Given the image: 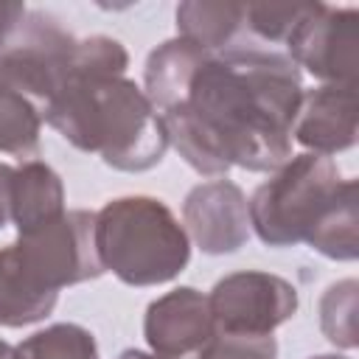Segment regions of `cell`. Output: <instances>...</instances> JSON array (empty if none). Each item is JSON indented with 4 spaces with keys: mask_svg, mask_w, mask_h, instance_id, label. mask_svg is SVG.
Masks as SVG:
<instances>
[{
    "mask_svg": "<svg viewBox=\"0 0 359 359\" xmlns=\"http://www.w3.org/2000/svg\"><path fill=\"white\" fill-rule=\"evenodd\" d=\"M303 95L297 65L275 50L205 53L157 115L168 143L205 177L233 165L278 171L292 157V123Z\"/></svg>",
    "mask_w": 359,
    "mask_h": 359,
    "instance_id": "obj_1",
    "label": "cell"
},
{
    "mask_svg": "<svg viewBox=\"0 0 359 359\" xmlns=\"http://www.w3.org/2000/svg\"><path fill=\"white\" fill-rule=\"evenodd\" d=\"M129 53L112 36L79 39L70 67L42 118L76 149L118 171L154 168L168 137L146 93L126 79Z\"/></svg>",
    "mask_w": 359,
    "mask_h": 359,
    "instance_id": "obj_2",
    "label": "cell"
},
{
    "mask_svg": "<svg viewBox=\"0 0 359 359\" xmlns=\"http://www.w3.org/2000/svg\"><path fill=\"white\" fill-rule=\"evenodd\" d=\"M104 275L95 250V213L65 210L62 216L17 233L0 250V325L20 328L45 320L59 289Z\"/></svg>",
    "mask_w": 359,
    "mask_h": 359,
    "instance_id": "obj_3",
    "label": "cell"
},
{
    "mask_svg": "<svg viewBox=\"0 0 359 359\" xmlns=\"http://www.w3.org/2000/svg\"><path fill=\"white\" fill-rule=\"evenodd\" d=\"M95 250L129 286H157L177 278L191 258V241L177 216L154 196H118L95 213Z\"/></svg>",
    "mask_w": 359,
    "mask_h": 359,
    "instance_id": "obj_4",
    "label": "cell"
},
{
    "mask_svg": "<svg viewBox=\"0 0 359 359\" xmlns=\"http://www.w3.org/2000/svg\"><path fill=\"white\" fill-rule=\"evenodd\" d=\"M342 177L331 157L294 154L264 185L255 188L250 208V227L266 247H292L309 241L320 219L328 213L342 191Z\"/></svg>",
    "mask_w": 359,
    "mask_h": 359,
    "instance_id": "obj_5",
    "label": "cell"
},
{
    "mask_svg": "<svg viewBox=\"0 0 359 359\" xmlns=\"http://www.w3.org/2000/svg\"><path fill=\"white\" fill-rule=\"evenodd\" d=\"M76 42L79 39L67 34L56 17L28 11L0 50V84L22 93L42 112L70 67Z\"/></svg>",
    "mask_w": 359,
    "mask_h": 359,
    "instance_id": "obj_6",
    "label": "cell"
},
{
    "mask_svg": "<svg viewBox=\"0 0 359 359\" xmlns=\"http://www.w3.org/2000/svg\"><path fill=\"white\" fill-rule=\"evenodd\" d=\"M208 303L216 334L272 337L297 311V289L280 275L244 269L222 278Z\"/></svg>",
    "mask_w": 359,
    "mask_h": 359,
    "instance_id": "obj_7",
    "label": "cell"
},
{
    "mask_svg": "<svg viewBox=\"0 0 359 359\" xmlns=\"http://www.w3.org/2000/svg\"><path fill=\"white\" fill-rule=\"evenodd\" d=\"M289 59L325 84L356 87L359 67V14L356 8H334L309 3V11L292 28Z\"/></svg>",
    "mask_w": 359,
    "mask_h": 359,
    "instance_id": "obj_8",
    "label": "cell"
},
{
    "mask_svg": "<svg viewBox=\"0 0 359 359\" xmlns=\"http://www.w3.org/2000/svg\"><path fill=\"white\" fill-rule=\"evenodd\" d=\"M182 222L208 255L236 252L250 238L247 196L230 180H210L191 188L182 202Z\"/></svg>",
    "mask_w": 359,
    "mask_h": 359,
    "instance_id": "obj_9",
    "label": "cell"
},
{
    "mask_svg": "<svg viewBox=\"0 0 359 359\" xmlns=\"http://www.w3.org/2000/svg\"><path fill=\"white\" fill-rule=\"evenodd\" d=\"M143 334L151 353L168 359L199 351L216 334L208 294L194 286H180L151 300L143 317Z\"/></svg>",
    "mask_w": 359,
    "mask_h": 359,
    "instance_id": "obj_10",
    "label": "cell"
},
{
    "mask_svg": "<svg viewBox=\"0 0 359 359\" xmlns=\"http://www.w3.org/2000/svg\"><path fill=\"white\" fill-rule=\"evenodd\" d=\"M292 137L311 154H337L356 143V87L323 84L300 95Z\"/></svg>",
    "mask_w": 359,
    "mask_h": 359,
    "instance_id": "obj_11",
    "label": "cell"
},
{
    "mask_svg": "<svg viewBox=\"0 0 359 359\" xmlns=\"http://www.w3.org/2000/svg\"><path fill=\"white\" fill-rule=\"evenodd\" d=\"M65 213L62 177L42 160H25L11 177V222L17 233H28Z\"/></svg>",
    "mask_w": 359,
    "mask_h": 359,
    "instance_id": "obj_12",
    "label": "cell"
},
{
    "mask_svg": "<svg viewBox=\"0 0 359 359\" xmlns=\"http://www.w3.org/2000/svg\"><path fill=\"white\" fill-rule=\"evenodd\" d=\"M180 39L196 45L199 50H224L238 28L244 25V3H202L185 0L177 6Z\"/></svg>",
    "mask_w": 359,
    "mask_h": 359,
    "instance_id": "obj_13",
    "label": "cell"
},
{
    "mask_svg": "<svg viewBox=\"0 0 359 359\" xmlns=\"http://www.w3.org/2000/svg\"><path fill=\"white\" fill-rule=\"evenodd\" d=\"M359 216H356V180H345L339 196L309 236V247L334 261H353L359 255Z\"/></svg>",
    "mask_w": 359,
    "mask_h": 359,
    "instance_id": "obj_14",
    "label": "cell"
},
{
    "mask_svg": "<svg viewBox=\"0 0 359 359\" xmlns=\"http://www.w3.org/2000/svg\"><path fill=\"white\" fill-rule=\"evenodd\" d=\"M42 112L22 93L0 84V154L34 157L39 149Z\"/></svg>",
    "mask_w": 359,
    "mask_h": 359,
    "instance_id": "obj_15",
    "label": "cell"
},
{
    "mask_svg": "<svg viewBox=\"0 0 359 359\" xmlns=\"http://www.w3.org/2000/svg\"><path fill=\"white\" fill-rule=\"evenodd\" d=\"M20 359H101L95 337L76 323H56L17 345Z\"/></svg>",
    "mask_w": 359,
    "mask_h": 359,
    "instance_id": "obj_16",
    "label": "cell"
},
{
    "mask_svg": "<svg viewBox=\"0 0 359 359\" xmlns=\"http://www.w3.org/2000/svg\"><path fill=\"white\" fill-rule=\"evenodd\" d=\"M356 297L359 283L345 278L320 297V328L337 348H356Z\"/></svg>",
    "mask_w": 359,
    "mask_h": 359,
    "instance_id": "obj_17",
    "label": "cell"
},
{
    "mask_svg": "<svg viewBox=\"0 0 359 359\" xmlns=\"http://www.w3.org/2000/svg\"><path fill=\"white\" fill-rule=\"evenodd\" d=\"M306 11L309 3H247L244 25L266 42H286Z\"/></svg>",
    "mask_w": 359,
    "mask_h": 359,
    "instance_id": "obj_18",
    "label": "cell"
},
{
    "mask_svg": "<svg viewBox=\"0 0 359 359\" xmlns=\"http://www.w3.org/2000/svg\"><path fill=\"white\" fill-rule=\"evenodd\" d=\"M196 353V359H278V345L275 337L213 334Z\"/></svg>",
    "mask_w": 359,
    "mask_h": 359,
    "instance_id": "obj_19",
    "label": "cell"
},
{
    "mask_svg": "<svg viewBox=\"0 0 359 359\" xmlns=\"http://www.w3.org/2000/svg\"><path fill=\"white\" fill-rule=\"evenodd\" d=\"M25 14L28 11H25L22 3H0V50L14 36V31L20 28V22L25 20Z\"/></svg>",
    "mask_w": 359,
    "mask_h": 359,
    "instance_id": "obj_20",
    "label": "cell"
},
{
    "mask_svg": "<svg viewBox=\"0 0 359 359\" xmlns=\"http://www.w3.org/2000/svg\"><path fill=\"white\" fill-rule=\"evenodd\" d=\"M11 177L14 168L0 163V227H6V222L11 219Z\"/></svg>",
    "mask_w": 359,
    "mask_h": 359,
    "instance_id": "obj_21",
    "label": "cell"
},
{
    "mask_svg": "<svg viewBox=\"0 0 359 359\" xmlns=\"http://www.w3.org/2000/svg\"><path fill=\"white\" fill-rule=\"evenodd\" d=\"M118 359H168V356H160V353H146V351H137V348H129L123 351Z\"/></svg>",
    "mask_w": 359,
    "mask_h": 359,
    "instance_id": "obj_22",
    "label": "cell"
},
{
    "mask_svg": "<svg viewBox=\"0 0 359 359\" xmlns=\"http://www.w3.org/2000/svg\"><path fill=\"white\" fill-rule=\"evenodd\" d=\"M0 359H20V353H17L14 345H8L6 339H0Z\"/></svg>",
    "mask_w": 359,
    "mask_h": 359,
    "instance_id": "obj_23",
    "label": "cell"
},
{
    "mask_svg": "<svg viewBox=\"0 0 359 359\" xmlns=\"http://www.w3.org/2000/svg\"><path fill=\"white\" fill-rule=\"evenodd\" d=\"M309 359H345V356H337V353H320V356H309Z\"/></svg>",
    "mask_w": 359,
    "mask_h": 359,
    "instance_id": "obj_24",
    "label": "cell"
}]
</instances>
